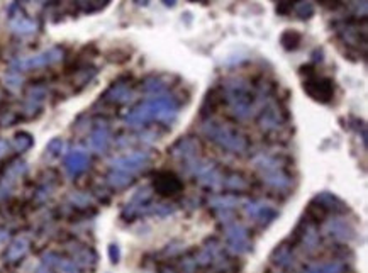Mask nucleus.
Masks as SVG:
<instances>
[{
    "instance_id": "obj_3",
    "label": "nucleus",
    "mask_w": 368,
    "mask_h": 273,
    "mask_svg": "<svg viewBox=\"0 0 368 273\" xmlns=\"http://www.w3.org/2000/svg\"><path fill=\"white\" fill-rule=\"evenodd\" d=\"M192 2H199V0H192Z\"/></svg>"
},
{
    "instance_id": "obj_2",
    "label": "nucleus",
    "mask_w": 368,
    "mask_h": 273,
    "mask_svg": "<svg viewBox=\"0 0 368 273\" xmlns=\"http://www.w3.org/2000/svg\"><path fill=\"white\" fill-rule=\"evenodd\" d=\"M287 38H290V41H282L283 48L285 49H295L300 43V34H297L295 31H287L285 32Z\"/></svg>"
},
{
    "instance_id": "obj_1",
    "label": "nucleus",
    "mask_w": 368,
    "mask_h": 273,
    "mask_svg": "<svg viewBox=\"0 0 368 273\" xmlns=\"http://www.w3.org/2000/svg\"><path fill=\"white\" fill-rule=\"evenodd\" d=\"M304 89L312 99L319 102H329V99L333 97V82L329 78L312 77L304 82Z\"/></svg>"
}]
</instances>
